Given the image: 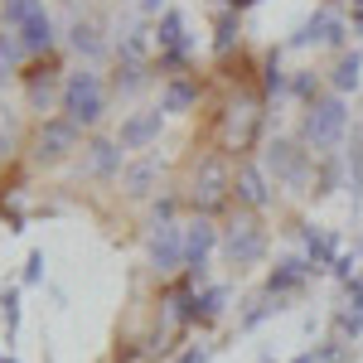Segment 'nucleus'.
Here are the masks:
<instances>
[{
  "label": "nucleus",
  "mask_w": 363,
  "mask_h": 363,
  "mask_svg": "<svg viewBox=\"0 0 363 363\" xmlns=\"http://www.w3.org/2000/svg\"><path fill=\"white\" fill-rule=\"evenodd\" d=\"M58 107L73 126H97L102 112H107V92H102V78L83 68V73H68V83L58 87Z\"/></svg>",
  "instance_id": "1"
},
{
  "label": "nucleus",
  "mask_w": 363,
  "mask_h": 363,
  "mask_svg": "<svg viewBox=\"0 0 363 363\" xmlns=\"http://www.w3.org/2000/svg\"><path fill=\"white\" fill-rule=\"evenodd\" d=\"M349 131V112L339 97H325V102H310V116H306V140L315 145V155H330L339 140Z\"/></svg>",
  "instance_id": "2"
},
{
  "label": "nucleus",
  "mask_w": 363,
  "mask_h": 363,
  "mask_svg": "<svg viewBox=\"0 0 363 363\" xmlns=\"http://www.w3.org/2000/svg\"><path fill=\"white\" fill-rule=\"evenodd\" d=\"M223 252L233 267H252V262H262L267 257V228L257 223V218H233L223 228Z\"/></svg>",
  "instance_id": "3"
},
{
  "label": "nucleus",
  "mask_w": 363,
  "mask_h": 363,
  "mask_svg": "<svg viewBox=\"0 0 363 363\" xmlns=\"http://www.w3.org/2000/svg\"><path fill=\"white\" fill-rule=\"evenodd\" d=\"M145 262L155 277H169L184 267V223H155L150 242H145Z\"/></svg>",
  "instance_id": "4"
},
{
  "label": "nucleus",
  "mask_w": 363,
  "mask_h": 363,
  "mask_svg": "<svg viewBox=\"0 0 363 363\" xmlns=\"http://www.w3.org/2000/svg\"><path fill=\"white\" fill-rule=\"evenodd\" d=\"M267 169L277 174L286 189H306L310 184V150H301L296 140H272L267 145Z\"/></svg>",
  "instance_id": "5"
},
{
  "label": "nucleus",
  "mask_w": 363,
  "mask_h": 363,
  "mask_svg": "<svg viewBox=\"0 0 363 363\" xmlns=\"http://www.w3.org/2000/svg\"><path fill=\"white\" fill-rule=\"evenodd\" d=\"M223 238H218V228L213 223H184V267H189V277L203 281V272H208V252L218 247Z\"/></svg>",
  "instance_id": "6"
},
{
  "label": "nucleus",
  "mask_w": 363,
  "mask_h": 363,
  "mask_svg": "<svg viewBox=\"0 0 363 363\" xmlns=\"http://www.w3.org/2000/svg\"><path fill=\"white\" fill-rule=\"evenodd\" d=\"M160 126H165V112L155 107V112H136L121 121V131H116V145L121 150H145V145H155L160 140Z\"/></svg>",
  "instance_id": "7"
},
{
  "label": "nucleus",
  "mask_w": 363,
  "mask_h": 363,
  "mask_svg": "<svg viewBox=\"0 0 363 363\" xmlns=\"http://www.w3.org/2000/svg\"><path fill=\"white\" fill-rule=\"evenodd\" d=\"M68 150H78V126H73L68 116H58V121H44V131H39V150H34V155L54 165V160H63Z\"/></svg>",
  "instance_id": "8"
},
{
  "label": "nucleus",
  "mask_w": 363,
  "mask_h": 363,
  "mask_svg": "<svg viewBox=\"0 0 363 363\" xmlns=\"http://www.w3.org/2000/svg\"><path fill=\"white\" fill-rule=\"evenodd\" d=\"M310 272H315V267H310L306 257H281L277 267H272V277H267V296H272V301H281V296L301 291Z\"/></svg>",
  "instance_id": "9"
},
{
  "label": "nucleus",
  "mask_w": 363,
  "mask_h": 363,
  "mask_svg": "<svg viewBox=\"0 0 363 363\" xmlns=\"http://www.w3.org/2000/svg\"><path fill=\"white\" fill-rule=\"evenodd\" d=\"M155 49L174 63H184L189 58V34H184V15L179 10H165L160 15V25H155Z\"/></svg>",
  "instance_id": "10"
},
{
  "label": "nucleus",
  "mask_w": 363,
  "mask_h": 363,
  "mask_svg": "<svg viewBox=\"0 0 363 363\" xmlns=\"http://www.w3.org/2000/svg\"><path fill=\"white\" fill-rule=\"evenodd\" d=\"M344 34H349V25L339 20L335 10H320V15L296 34V44H330V49H339V44H344Z\"/></svg>",
  "instance_id": "11"
},
{
  "label": "nucleus",
  "mask_w": 363,
  "mask_h": 363,
  "mask_svg": "<svg viewBox=\"0 0 363 363\" xmlns=\"http://www.w3.org/2000/svg\"><path fill=\"white\" fill-rule=\"evenodd\" d=\"M223 184H228L223 160H208V165L199 169V179H194V203L199 208H218V203H223Z\"/></svg>",
  "instance_id": "12"
},
{
  "label": "nucleus",
  "mask_w": 363,
  "mask_h": 363,
  "mask_svg": "<svg viewBox=\"0 0 363 363\" xmlns=\"http://www.w3.org/2000/svg\"><path fill=\"white\" fill-rule=\"evenodd\" d=\"M339 335L359 339L363 335V277H354L344 286V306H339Z\"/></svg>",
  "instance_id": "13"
},
{
  "label": "nucleus",
  "mask_w": 363,
  "mask_h": 363,
  "mask_svg": "<svg viewBox=\"0 0 363 363\" xmlns=\"http://www.w3.org/2000/svg\"><path fill=\"white\" fill-rule=\"evenodd\" d=\"M306 262L320 272V267H335L339 262V242H335V233L330 228H306Z\"/></svg>",
  "instance_id": "14"
},
{
  "label": "nucleus",
  "mask_w": 363,
  "mask_h": 363,
  "mask_svg": "<svg viewBox=\"0 0 363 363\" xmlns=\"http://www.w3.org/2000/svg\"><path fill=\"white\" fill-rule=\"evenodd\" d=\"M233 189H238V199L247 203V208H267V174L257 165H238V179H233Z\"/></svg>",
  "instance_id": "15"
},
{
  "label": "nucleus",
  "mask_w": 363,
  "mask_h": 363,
  "mask_svg": "<svg viewBox=\"0 0 363 363\" xmlns=\"http://www.w3.org/2000/svg\"><path fill=\"white\" fill-rule=\"evenodd\" d=\"M20 34V44H25V54H44L49 44H54V20H49V10H39L25 29H15Z\"/></svg>",
  "instance_id": "16"
},
{
  "label": "nucleus",
  "mask_w": 363,
  "mask_h": 363,
  "mask_svg": "<svg viewBox=\"0 0 363 363\" xmlns=\"http://www.w3.org/2000/svg\"><path fill=\"white\" fill-rule=\"evenodd\" d=\"M155 179H160V160H136V165H126V174H121V184H126V194H131V199L150 194Z\"/></svg>",
  "instance_id": "17"
},
{
  "label": "nucleus",
  "mask_w": 363,
  "mask_h": 363,
  "mask_svg": "<svg viewBox=\"0 0 363 363\" xmlns=\"http://www.w3.org/2000/svg\"><path fill=\"white\" fill-rule=\"evenodd\" d=\"M39 10H44V0H0V25L5 29H25Z\"/></svg>",
  "instance_id": "18"
},
{
  "label": "nucleus",
  "mask_w": 363,
  "mask_h": 363,
  "mask_svg": "<svg viewBox=\"0 0 363 363\" xmlns=\"http://www.w3.org/2000/svg\"><path fill=\"white\" fill-rule=\"evenodd\" d=\"M169 320H179V325H194L199 320V291L194 286H174L169 291Z\"/></svg>",
  "instance_id": "19"
},
{
  "label": "nucleus",
  "mask_w": 363,
  "mask_h": 363,
  "mask_svg": "<svg viewBox=\"0 0 363 363\" xmlns=\"http://www.w3.org/2000/svg\"><path fill=\"white\" fill-rule=\"evenodd\" d=\"M194 83H184V78H174V83L165 87V92H160V112L165 116H174V112H189V107H194Z\"/></svg>",
  "instance_id": "20"
},
{
  "label": "nucleus",
  "mask_w": 363,
  "mask_h": 363,
  "mask_svg": "<svg viewBox=\"0 0 363 363\" xmlns=\"http://www.w3.org/2000/svg\"><path fill=\"white\" fill-rule=\"evenodd\" d=\"M228 310V286H203L199 291V325H213Z\"/></svg>",
  "instance_id": "21"
},
{
  "label": "nucleus",
  "mask_w": 363,
  "mask_h": 363,
  "mask_svg": "<svg viewBox=\"0 0 363 363\" xmlns=\"http://www.w3.org/2000/svg\"><path fill=\"white\" fill-rule=\"evenodd\" d=\"M363 83V54H344L335 63V92H354Z\"/></svg>",
  "instance_id": "22"
},
{
  "label": "nucleus",
  "mask_w": 363,
  "mask_h": 363,
  "mask_svg": "<svg viewBox=\"0 0 363 363\" xmlns=\"http://www.w3.org/2000/svg\"><path fill=\"white\" fill-rule=\"evenodd\" d=\"M68 39H73V49L87 58H97L107 44H102V34H97V25H87V20H73V29H68Z\"/></svg>",
  "instance_id": "23"
},
{
  "label": "nucleus",
  "mask_w": 363,
  "mask_h": 363,
  "mask_svg": "<svg viewBox=\"0 0 363 363\" xmlns=\"http://www.w3.org/2000/svg\"><path fill=\"white\" fill-rule=\"evenodd\" d=\"M92 169H97V174L121 169V145H116V140H97V145H92Z\"/></svg>",
  "instance_id": "24"
},
{
  "label": "nucleus",
  "mask_w": 363,
  "mask_h": 363,
  "mask_svg": "<svg viewBox=\"0 0 363 363\" xmlns=\"http://www.w3.org/2000/svg\"><path fill=\"white\" fill-rule=\"evenodd\" d=\"M354 155H349V189H354V208H359V199H363V136L354 131V145H349Z\"/></svg>",
  "instance_id": "25"
},
{
  "label": "nucleus",
  "mask_w": 363,
  "mask_h": 363,
  "mask_svg": "<svg viewBox=\"0 0 363 363\" xmlns=\"http://www.w3.org/2000/svg\"><path fill=\"white\" fill-rule=\"evenodd\" d=\"M0 325H5V335L20 330V291H15V286L0 291Z\"/></svg>",
  "instance_id": "26"
},
{
  "label": "nucleus",
  "mask_w": 363,
  "mask_h": 363,
  "mask_svg": "<svg viewBox=\"0 0 363 363\" xmlns=\"http://www.w3.org/2000/svg\"><path fill=\"white\" fill-rule=\"evenodd\" d=\"M20 58H25V44H20V34L0 25V63H5V68H15Z\"/></svg>",
  "instance_id": "27"
},
{
  "label": "nucleus",
  "mask_w": 363,
  "mask_h": 363,
  "mask_svg": "<svg viewBox=\"0 0 363 363\" xmlns=\"http://www.w3.org/2000/svg\"><path fill=\"white\" fill-rule=\"evenodd\" d=\"M213 34H218V39H213V49H218V54H228V49L238 44V15H223Z\"/></svg>",
  "instance_id": "28"
},
{
  "label": "nucleus",
  "mask_w": 363,
  "mask_h": 363,
  "mask_svg": "<svg viewBox=\"0 0 363 363\" xmlns=\"http://www.w3.org/2000/svg\"><path fill=\"white\" fill-rule=\"evenodd\" d=\"M49 97H54V78H29V102L34 107H49Z\"/></svg>",
  "instance_id": "29"
},
{
  "label": "nucleus",
  "mask_w": 363,
  "mask_h": 363,
  "mask_svg": "<svg viewBox=\"0 0 363 363\" xmlns=\"http://www.w3.org/2000/svg\"><path fill=\"white\" fill-rule=\"evenodd\" d=\"M34 281H44V252H29L25 262V286H34Z\"/></svg>",
  "instance_id": "30"
},
{
  "label": "nucleus",
  "mask_w": 363,
  "mask_h": 363,
  "mask_svg": "<svg viewBox=\"0 0 363 363\" xmlns=\"http://www.w3.org/2000/svg\"><path fill=\"white\" fill-rule=\"evenodd\" d=\"M286 87V73H281V63H277V54L267 58V92H281Z\"/></svg>",
  "instance_id": "31"
},
{
  "label": "nucleus",
  "mask_w": 363,
  "mask_h": 363,
  "mask_svg": "<svg viewBox=\"0 0 363 363\" xmlns=\"http://www.w3.org/2000/svg\"><path fill=\"white\" fill-rule=\"evenodd\" d=\"M5 150H10V116L0 112V155H5Z\"/></svg>",
  "instance_id": "32"
},
{
  "label": "nucleus",
  "mask_w": 363,
  "mask_h": 363,
  "mask_svg": "<svg viewBox=\"0 0 363 363\" xmlns=\"http://www.w3.org/2000/svg\"><path fill=\"white\" fill-rule=\"evenodd\" d=\"M179 363H208V349H189V354H179Z\"/></svg>",
  "instance_id": "33"
},
{
  "label": "nucleus",
  "mask_w": 363,
  "mask_h": 363,
  "mask_svg": "<svg viewBox=\"0 0 363 363\" xmlns=\"http://www.w3.org/2000/svg\"><path fill=\"white\" fill-rule=\"evenodd\" d=\"M349 25L363 34V0H354V10H349Z\"/></svg>",
  "instance_id": "34"
},
{
  "label": "nucleus",
  "mask_w": 363,
  "mask_h": 363,
  "mask_svg": "<svg viewBox=\"0 0 363 363\" xmlns=\"http://www.w3.org/2000/svg\"><path fill=\"white\" fill-rule=\"evenodd\" d=\"M140 10H145V15H160V5H165V0H136Z\"/></svg>",
  "instance_id": "35"
},
{
  "label": "nucleus",
  "mask_w": 363,
  "mask_h": 363,
  "mask_svg": "<svg viewBox=\"0 0 363 363\" xmlns=\"http://www.w3.org/2000/svg\"><path fill=\"white\" fill-rule=\"evenodd\" d=\"M228 5H233V10H247V5H257V0H228Z\"/></svg>",
  "instance_id": "36"
},
{
  "label": "nucleus",
  "mask_w": 363,
  "mask_h": 363,
  "mask_svg": "<svg viewBox=\"0 0 363 363\" xmlns=\"http://www.w3.org/2000/svg\"><path fill=\"white\" fill-rule=\"evenodd\" d=\"M291 363H315V359H310V354H301V359H291Z\"/></svg>",
  "instance_id": "37"
},
{
  "label": "nucleus",
  "mask_w": 363,
  "mask_h": 363,
  "mask_svg": "<svg viewBox=\"0 0 363 363\" xmlns=\"http://www.w3.org/2000/svg\"><path fill=\"white\" fill-rule=\"evenodd\" d=\"M0 363H15V359H10V354H0Z\"/></svg>",
  "instance_id": "38"
}]
</instances>
